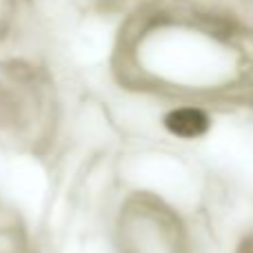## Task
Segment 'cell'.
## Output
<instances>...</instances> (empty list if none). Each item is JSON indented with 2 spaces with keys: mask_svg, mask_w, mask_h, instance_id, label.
Returning <instances> with one entry per match:
<instances>
[{
  "mask_svg": "<svg viewBox=\"0 0 253 253\" xmlns=\"http://www.w3.org/2000/svg\"><path fill=\"white\" fill-rule=\"evenodd\" d=\"M167 129L175 135H182V138H196L202 135L209 126V118L205 116V111L193 109V107H182V109H175L167 116Z\"/></svg>",
  "mask_w": 253,
  "mask_h": 253,
  "instance_id": "6da1fadb",
  "label": "cell"
}]
</instances>
